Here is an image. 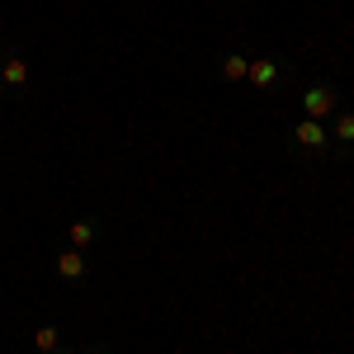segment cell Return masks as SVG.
Segmentation results:
<instances>
[{"label": "cell", "mask_w": 354, "mask_h": 354, "mask_svg": "<svg viewBox=\"0 0 354 354\" xmlns=\"http://www.w3.org/2000/svg\"><path fill=\"white\" fill-rule=\"evenodd\" d=\"M288 156H298V161H322V156H330L326 123H317V118H298V123L288 128Z\"/></svg>", "instance_id": "1"}, {"label": "cell", "mask_w": 354, "mask_h": 354, "mask_svg": "<svg viewBox=\"0 0 354 354\" xmlns=\"http://www.w3.org/2000/svg\"><path fill=\"white\" fill-rule=\"evenodd\" d=\"M340 113V90L330 81H317L302 90V118H317V123H330Z\"/></svg>", "instance_id": "2"}, {"label": "cell", "mask_w": 354, "mask_h": 354, "mask_svg": "<svg viewBox=\"0 0 354 354\" xmlns=\"http://www.w3.org/2000/svg\"><path fill=\"white\" fill-rule=\"evenodd\" d=\"M288 76V62L283 57H250V71H245V81L255 85L260 95H274L279 85Z\"/></svg>", "instance_id": "3"}, {"label": "cell", "mask_w": 354, "mask_h": 354, "mask_svg": "<svg viewBox=\"0 0 354 354\" xmlns=\"http://www.w3.org/2000/svg\"><path fill=\"white\" fill-rule=\"evenodd\" d=\"M326 133H330V156L335 161H350L354 156V109H340L326 123Z\"/></svg>", "instance_id": "4"}, {"label": "cell", "mask_w": 354, "mask_h": 354, "mask_svg": "<svg viewBox=\"0 0 354 354\" xmlns=\"http://www.w3.org/2000/svg\"><path fill=\"white\" fill-rule=\"evenodd\" d=\"M53 265H57V279H62V283H81L85 274H90V255L76 250V245H62L53 255Z\"/></svg>", "instance_id": "5"}, {"label": "cell", "mask_w": 354, "mask_h": 354, "mask_svg": "<svg viewBox=\"0 0 354 354\" xmlns=\"http://www.w3.org/2000/svg\"><path fill=\"white\" fill-rule=\"evenodd\" d=\"M24 85H28V62L19 53H5V57H0V90L19 95Z\"/></svg>", "instance_id": "6"}, {"label": "cell", "mask_w": 354, "mask_h": 354, "mask_svg": "<svg viewBox=\"0 0 354 354\" xmlns=\"http://www.w3.org/2000/svg\"><path fill=\"white\" fill-rule=\"evenodd\" d=\"M95 241H100V222H95V218H71V227H66V245L90 250Z\"/></svg>", "instance_id": "7"}, {"label": "cell", "mask_w": 354, "mask_h": 354, "mask_svg": "<svg viewBox=\"0 0 354 354\" xmlns=\"http://www.w3.org/2000/svg\"><path fill=\"white\" fill-rule=\"evenodd\" d=\"M245 71H250V57H245V53H222L218 57V81L222 85L245 81Z\"/></svg>", "instance_id": "8"}, {"label": "cell", "mask_w": 354, "mask_h": 354, "mask_svg": "<svg viewBox=\"0 0 354 354\" xmlns=\"http://www.w3.org/2000/svg\"><path fill=\"white\" fill-rule=\"evenodd\" d=\"M57 345H62V326H38L33 330V350L38 354H53Z\"/></svg>", "instance_id": "9"}, {"label": "cell", "mask_w": 354, "mask_h": 354, "mask_svg": "<svg viewBox=\"0 0 354 354\" xmlns=\"http://www.w3.org/2000/svg\"><path fill=\"white\" fill-rule=\"evenodd\" d=\"M53 354H76V350H66V345H57V350Z\"/></svg>", "instance_id": "10"}, {"label": "cell", "mask_w": 354, "mask_h": 354, "mask_svg": "<svg viewBox=\"0 0 354 354\" xmlns=\"http://www.w3.org/2000/svg\"><path fill=\"white\" fill-rule=\"evenodd\" d=\"M85 354H109V350H85Z\"/></svg>", "instance_id": "11"}, {"label": "cell", "mask_w": 354, "mask_h": 354, "mask_svg": "<svg viewBox=\"0 0 354 354\" xmlns=\"http://www.w3.org/2000/svg\"><path fill=\"white\" fill-rule=\"evenodd\" d=\"M5 53H10V48H5V43H0V57H5Z\"/></svg>", "instance_id": "12"}]
</instances>
